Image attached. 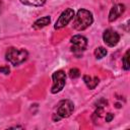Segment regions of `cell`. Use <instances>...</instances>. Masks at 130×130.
I'll list each match as a JSON object with an SVG mask.
<instances>
[{
    "label": "cell",
    "instance_id": "6da1fadb",
    "mask_svg": "<svg viewBox=\"0 0 130 130\" xmlns=\"http://www.w3.org/2000/svg\"><path fill=\"white\" fill-rule=\"evenodd\" d=\"M93 22L92 13L87 9H79L73 19V27L76 30H84Z\"/></svg>",
    "mask_w": 130,
    "mask_h": 130
},
{
    "label": "cell",
    "instance_id": "7a4b0ae2",
    "mask_svg": "<svg viewBox=\"0 0 130 130\" xmlns=\"http://www.w3.org/2000/svg\"><path fill=\"white\" fill-rule=\"evenodd\" d=\"M28 57V53L26 50L24 49H17V48H14V47H10L7 49L6 53H5V58L6 60L16 66V65H19L21 63H23Z\"/></svg>",
    "mask_w": 130,
    "mask_h": 130
},
{
    "label": "cell",
    "instance_id": "3957f363",
    "mask_svg": "<svg viewBox=\"0 0 130 130\" xmlns=\"http://www.w3.org/2000/svg\"><path fill=\"white\" fill-rule=\"evenodd\" d=\"M74 110V105L70 100H62L58 103L56 111L53 114V121L57 122L63 118H68Z\"/></svg>",
    "mask_w": 130,
    "mask_h": 130
},
{
    "label": "cell",
    "instance_id": "277c9868",
    "mask_svg": "<svg viewBox=\"0 0 130 130\" xmlns=\"http://www.w3.org/2000/svg\"><path fill=\"white\" fill-rule=\"evenodd\" d=\"M52 80L53 84L51 87V92L52 93H58L60 92L63 87L65 86L66 83V74L63 70H57L53 73L52 75Z\"/></svg>",
    "mask_w": 130,
    "mask_h": 130
},
{
    "label": "cell",
    "instance_id": "5b68a950",
    "mask_svg": "<svg viewBox=\"0 0 130 130\" xmlns=\"http://www.w3.org/2000/svg\"><path fill=\"white\" fill-rule=\"evenodd\" d=\"M70 43L72 45L71 51L75 54L83 52L87 47V39L81 35H75L70 39Z\"/></svg>",
    "mask_w": 130,
    "mask_h": 130
},
{
    "label": "cell",
    "instance_id": "8992f818",
    "mask_svg": "<svg viewBox=\"0 0 130 130\" xmlns=\"http://www.w3.org/2000/svg\"><path fill=\"white\" fill-rule=\"evenodd\" d=\"M74 17V10L72 8H67L65 9L61 14L60 16L58 17L57 21L55 22V25H54V28L55 29H61L63 28L64 26H66Z\"/></svg>",
    "mask_w": 130,
    "mask_h": 130
},
{
    "label": "cell",
    "instance_id": "52a82bcc",
    "mask_svg": "<svg viewBox=\"0 0 130 130\" xmlns=\"http://www.w3.org/2000/svg\"><path fill=\"white\" fill-rule=\"evenodd\" d=\"M103 40H104L105 44L108 45L109 47H114L119 43L120 36L116 30H114L112 28H108L103 34Z\"/></svg>",
    "mask_w": 130,
    "mask_h": 130
},
{
    "label": "cell",
    "instance_id": "ba28073f",
    "mask_svg": "<svg viewBox=\"0 0 130 130\" xmlns=\"http://www.w3.org/2000/svg\"><path fill=\"white\" fill-rule=\"evenodd\" d=\"M124 11H125V5L124 4H121V3L115 4L109 12V21L110 22L115 21L117 18H119L124 13Z\"/></svg>",
    "mask_w": 130,
    "mask_h": 130
},
{
    "label": "cell",
    "instance_id": "9c48e42d",
    "mask_svg": "<svg viewBox=\"0 0 130 130\" xmlns=\"http://www.w3.org/2000/svg\"><path fill=\"white\" fill-rule=\"evenodd\" d=\"M51 22V17L50 16H44V17H41L39 19H37L34 23H32V28L34 29H42L43 27L47 26L48 24H50Z\"/></svg>",
    "mask_w": 130,
    "mask_h": 130
},
{
    "label": "cell",
    "instance_id": "30bf717a",
    "mask_svg": "<svg viewBox=\"0 0 130 130\" xmlns=\"http://www.w3.org/2000/svg\"><path fill=\"white\" fill-rule=\"evenodd\" d=\"M83 81L85 83V85L87 86V88L89 89H94L95 86L99 84L100 79L98 76H89V75H83Z\"/></svg>",
    "mask_w": 130,
    "mask_h": 130
},
{
    "label": "cell",
    "instance_id": "8fae6325",
    "mask_svg": "<svg viewBox=\"0 0 130 130\" xmlns=\"http://www.w3.org/2000/svg\"><path fill=\"white\" fill-rule=\"evenodd\" d=\"M22 4L27 6H42L47 0H19Z\"/></svg>",
    "mask_w": 130,
    "mask_h": 130
},
{
    "label": "cell",
    "instance_id": "7c38bea8",
    "mask_svg": "<svg viewBox=\"0 0 130 130\" xmlns=\"http://www.w3.org/2000/svg\"><path fill=\"white\" fill-rule=\"evenodd\" d=\"M93 54H94V56H95L96 59H102V58H104L107 55V50L104 47H99V48H96L94 50V53Z\"/></svg>",
    "mask_w": 130,
    "mask_h": 130
},
{
    "label": "cell",
    "instance_id": "4fadbf2b",
    "mask_svg": "<svg viewBox=\"0 0 130 130\" xmlns=\"http://www.w3.org/2000/svg\"><path fill=\"white\" fill-rule=\"evenodd\" d=\"M122 62H123V68H124V70H129V68H130V64H129V50L123 56Z\"/></svg>",
    "mask_w": 130,
    "mask_h": 130
},
{
    "label": "cell",
    "instance_id": "5bb4252c",
    "mask_svg": "<svg viewBox=\"0 0 130 130\" xmlns=\"http://www.w3.org/2000/svg\"><path fill=\"white\" fill-rule=\"evenodd\" d=\"M69 76H70V78L75 79V78H77V77L80 76V71L77 68H71L69 70Z\"/></svg>",
    "mask_w": 130,
    "mask_h": 130
},
{
    "label": "cell",
    "instance_id": "9a60e30c",
    "mask_svg": "<svg viewBox=\"0 0 130 130\" xmlns=\"http://www.w3.org/2000/svg\"><path fill=\"white\" fill-rule=\"evenodd\" d=\"M0 72L3 74H9L10 69L8 66H2V67H0Z\"/></svg>",
    "mask_w": 130,
    "mask_h": 130
},
{
    "label": "cell",
    "instance_id": "2e32d148",
    "mask_svg": "<svg viewBox=\"0 0 130 130\" xmlns=\"http://www.w3.org/2000/svg\"><path fill=\"white\" fill-rule=\"evenodd\" d=\"M113 119H114V114H112V113L106 114V122H111Z\"/></svg>",
    "mask_w": 130,
    "mask_h": 130
},
{
    "label": "cell",
    "instance_id": "e0dca14e",
    "mask_svg": "<svg viewBox=\"0 0 130 130\" xmlns=\"http://www.w3.org/2000/svg\"><path fill=\"white\" fill-rule=\"evenodd\" d=\"M0 12H1V8H0Z\"/></svg>",
    "mask_w": 130,
    "mask_h": 130
}]
</instances>
